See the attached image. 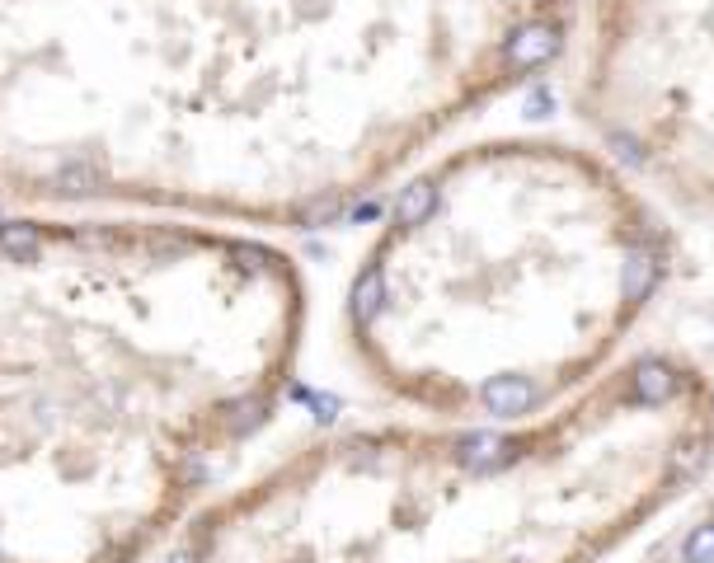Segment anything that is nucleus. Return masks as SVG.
Listing matches in <instances>:
<instances>
[{
  "mask_svg": "<svg viewBox=\"0 0 714 563\" xmlns=\"http://www.w3.org/2000/svg\"><path fill=\"white\" fill-rule=\"evenodd\" d=\"M668 277L621 179L564 146H484L400 188L348 287L353 348L390 395L531 423Z\"/></svg>",
  "mask_w": 714,
  "mask_h": 563,
  "instance_id": "nucleus-3",
  "label": "nucleus"
},
{
  "mask_svg": "<svg viewBox=\"0 0 714 563\" xmlns=\"http://www.w3.org/2000/svg\"><path fill=\"white\" fill-rule=\"evenodd\" d=\"M301 291L278 249L0 221V563H141L273 418Z\"/></svg>",
  "mask_w": 714,
  "mask_h": 563,
  "instance_id": "nucleus-1",
  "label": "nucleus"
},
{
  "mask_svg": "<svg viewBox=\"0 0 714 563\" xmlns=\"http://www.w3.org/2000/svg\"><path fill=\"white\" fill-rule=\"evenodd\" d=\"M630 563H714V503L700 507L696 517H686L677 531L658 535Z\"/></svg>",
  "mask_w": 714,
  "mask_h": 563,
  "instance_id": "nucleus-5",
  "label": "nucleus"
},
{
  "mask_svg": "<svg viewBox=\"0 0 714 563\" xmlns=\"http://www.w3.org/2000/svg\"><path fill=\"white\" fill-rule=\"evenodd\" d=\"M710 446L705 376L644 352L545 423L320 442L156 563H602L696 484Z\"/></svg>",
  "mask_w": 714,
  "mask_h": 563,
  "instance_id": "nucleus-2",
  "label": "nucleus"
},
{
  "mask_svg": "<svg viewBox=\"0 0 714 563\" xmlns=\"http://www.w3.org/2000/svg\"><path fill=\"white\" fill-rule=\"evenodd\" d=\"M559 52H564V19H550V15H522L513 29H508V43H503L508 71H513L517 80L536 76Z\"/></svg>",
  "mask_w": 714,
  "mask_h": 563,
  "instance_id": "nucleus-4",
  "label": "nucleus"
}]
</instances>
